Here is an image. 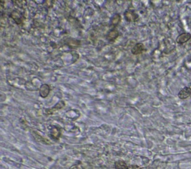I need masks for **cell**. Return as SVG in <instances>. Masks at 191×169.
<instances>
[{"mask_svg":"<svg viewBox=\"0 0 191 169\" xmlns=\"http://www.w3.org/2000/svg\"><path fill=\"white\" fill-rule=\"evenodd\" d=\"M116 169H147L146 168H141L136 165H128L126 162L118 160L114 163Z\"/></svg>","mask_w":191,"mask_h":169,"instance_id":"cell-1","label":"cell"},{"mask_svg":"<svg viewBox=\"0 0 191 169\" xmlns=\"http://www.w3.org/2000/svg\"><path fill=\"white\" fill-rule=\"evenodd\" d=\"M65 102L64 101H60L55 104V107L52 108H49V109H44V113L46 115H52L55 112H56L58 109H62L64 106H65Z\"/></svg>","mask_w":191,"mask_h":169,"instance_id":"cell-2","label":"cell"},{"mask_svg":"<svg viewBox=\"0 0 191 169\" xmlns=\"http://www.w3.org/2000/svg\"><path fill=\"white\" fill-rule=\"evenodd\" d=\"M10 17H11V18L15 21L16 23L18 25L22 24V22L24 21V16H23V14L17 10H14V11L10 13Z\"/></svg>","mask_w":191,"mask_h":169,"instance_id":"cell-3","label":"cell"},{"mask_svg":"<svg viewBox=\"0 0 191 169\" xmlns=\"http://www.w3.org/2000/svg\"><path fill=\"white\" fill-rule=\"evenodd\" d=\"M144 51H146V48H145L144 45L141 43H136L131 48V53L134 55H140V54L143 53Z\"/></svg>","mask_w":191,"mask_h":169,"instance_id":"cell-4","label":"cell"},{"mask_svg":"<svg viewBox=\"0 0 191 169\" xmlns=\"http://www.w3.org/2000/svg\"><path fill=\"white\" fill-rule=\"evenodd\" d=\"M125 18L128 22H136L138 19L139 17L137 14L134 12V11H131V10H126L124 14Z\"/></svg>","mask_w":191,"mask_h":169,"instance_id":"cell-5","label":"cell"},{"mask_svg":"<svg viewBox=\"0 0 191 169\" xmlns=\"http://www.w3.org/2000/svg\"><path fill=\"white\" fill-rule=\"evenodd\" d=\"M50 90H51V89H50L49 85H48V84H42L41 87H40V89H39V92H40V97L47 98V96H49V94Z\"/></svg>","mask_w":191,"mask_h":169,"instance_id":"cell-6","label":"cell"},{"mask_svg":"<svg viewBox=\"0 0 191 169\" xmlns=\"http://www.w3.org/2000/svg\"><path fill=\"white\" fill-rule=\"evenodd\" d=\"M190 95H191V88H190V87H184V89H182L180 92H179L178 96L179 98L185 99L189 97Z\"/></svg>","mask_w":191,"mask_h":169,"instance_id":"cell-7","label":"cell"},{"mask_svg":"<svg viewBox=\"0 0 191 169\" xmlns=\"http://www.w3.org/2000/svg\"><path fill=\"white\" fill-rule=\"evenodd\" d=\"M191 38V34H189V33H184V34H180L178 37L176 39V42L178 43H184L188 42L190 39Z\"/></svg>","mask_w":191,"mask_h":169,"instance_id":"cell-8","label":"cell"},{"mask_svg":"<svg viewBox=\"0 0 191 169\" xmlns=\"http://www.w3.org/2000/svg\"><path fill=\"white\" fill-rule=\"evenodd\" d=\"M119 36V32L117 29H112L111 31H109L108 36H107V39L108 41H114Z\"/></svg>","mask_w":191,"mask_h":169,"instance_id":"cell-9","label":"cell"},{"mask_svg":"<svg viewBox=\"0 0 191 169\" xmlns=\"http://www.w3.org/2000/svg\"><path fill=\"white\" fill-rule=\"evenodd\" d=\"M67 44L71 47V48H77L81 44V42L79 40H77V39H69L67 40Z\"/></svg>","mask_w":191,"mask_h":169,"instance_id":"cell-10","label":"cell"},{"mask_svg":"<svg viewBox=\"0 0 191 169\" xmlns=\"http://www.w3.org/2000/svg\"><path fill=\"white\" fill-rule=\"evenodd\" d=\"M51 136L53 139H58V138L60 137V130L59 128L58 127H53L51 130Z\"/></svg>","mask_w":191,"mask_h":169,"instance_id":"cell-11","label":"cell"},{"mask_svg":"<svg viewBox=\"0 0 191 169\" xmlns=\"http://www.w3.org/2000/svg\"><path fill=\"white\" fill-rule=\"evenodd\" d=\"M120 20H121L120 15H119V14H114V17L111 18V20H110V22H111V25L114 26H117V25L120 22Z\"/></svg>","mask_w":191,"mask_h":169,"instance_id":"cell-12","label":"cell"},{"mask_svg":"<svg viewBox=\"0 0 191 169\" xmlns=\"http://www.w3.org/2000/svg\"><path fill=\"white\" fill-rule=\"evenodd\" d=\"M33 136H34L35 137H39V139H37L38 142H43V144H50V142H49V140H47V139H46L45 138L42 137L40 135H39V134L38 133V132L33 131Z\"/></svg>","mask_w":191,"mask_h":169,"instance_id":"cell-13","label":"cell"}]
</instances>
